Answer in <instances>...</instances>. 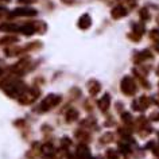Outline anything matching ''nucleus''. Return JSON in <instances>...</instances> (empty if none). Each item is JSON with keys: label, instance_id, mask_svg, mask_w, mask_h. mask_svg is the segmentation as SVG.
Wrapping results in <instances>:
<instances>
[{"label": "nucleus", "instance_id": "obj_1", "mask_svg": "<svg viewBox=\"0 0 159 159\" xmlns=\"http://www.w3.org/2000/svg\"><path fill=\"white\" fill-rule=\"evenodd\" d=\"M157 101H158V104H159V97H158V100H157Z\"/></svg>", "mask_w": 159, "mask_h": 159}, {"label": "nucleus", "instance_id": "obj_2", "mask_svg": "<svg viewBox=\"0 0 159 159\" xmlns=\"http://www.w3.org/2000/svg\"><path fill=\"white\" fill-rule=\"evenodd\" d=\"M158 71H159V69H158Z\"/></svg>", "mask_w": 159, "mask_h": 159}]
</instances>
